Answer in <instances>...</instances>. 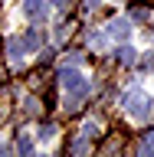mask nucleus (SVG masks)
<instances>
[{
  "label": "nucleus",
  "instance_id": "423d86ee",
  "mask_svg": "<svg viewBox=\"0 0 154 157\" xmlns=\"http://www.w3.org/2000/svg\"><path fill=\"white\" fill-rule=\"evenodd\" d=\"M118 59H121V62H128V66H131V62H135V59H138V52H135V49H131V46H121V49H118Z\"/></svg>",
  "mask_w": 154,
  "mask_h": 157
},
{
  "label": "nucleus",
  "instance_id": "20e7f679",
  "mask_svg": "<svg viewBox=\"0 0 154 157\" xmlns=\"http://www.w3.org/2000/svg\"><path fill=\"white\" fill-rule=\"evenodd\" d=\"M128 29H131V26H128V20H112V23H108V33H112L115 39H125Z\"/></svg>",
  "mask_w": 154,
  "mask_h": 157
},
{
  "label": "nucleus",
  "instance_id": "39448f33",
  "mask_svg": "<svg viewBox=\"0 0 154 157\" xmlns=\"http://www.w3.org/2000/svg\"><path fill=\"white\" fill-rule=\"evenodd\" d=\"M10 59H13V62L23 59V43H20V39H10Z\"/></svg>",
  "mask_w": 154,
  "mask_h": 157
},
{
  "label": "nucleus",
  "instance_id": "f03ea898",
  "mask_svg": "<svg viewBox=\"0 0 154 157\" xmlns=\"http://www.w3.org/2000/svg\"><path fill=\"white\" fill-rule=\"evenodd\" d=\"M125 108H128L135 118H144L148 111H151V108H148V98H141L138 92H135V95H125Z\"/></svg>",
  "mask_w": 154,
  "mask_h": 157
},
{
  "label": "nucleus",
  "instance_id": "9d476101",
  "mask_svg": "<svg viewBox=\"0 0 154 157\" xmlns=\"http://www.w3.org/2000/svg\"><path fill=\"white\" fill-rule=\"evenodd\" d=\"M141 157H154V144H144V147H141Z\"/></svg>",
  "mask_w": 154,
  "mask_h": 157
},
{
  "label": "nucleus",
  "instance_id": "1a4fd4ad",
  "mask_svg": "<svg viewBox=\"0 0 154 157\" xmlns=\"http://www.w3.org/2000/svg\"><path fill=\"white\" fill-rule=\"evenodd\" d=\"M26 111H30V115H36V111H39V108H36V98H26Z\"/></svg>",
  "mask_w": 154,
  "mask_h": 157
},
{
  "label": "nucleus",
  "instance_id": "f257e3e1",
  "mask_svg": "<svg viewBox=\"0 0 154 157\" xmlns=\"http://www.w3.org/2000/svg\"><path fill=\"white\" fill-rule=\"evenodd\" d=\"M59 78H62V85H66L69 92H76V95H85L89 92V82L82 78V72H76V69H62Z\"/></svg>",
  "mask_w": 154,
  "mask_h": 157
},
{
  "label": "nucleus",
  "instance_id": "6e6552de",
  "mask_svg": "<svg viewBox=\"0 0 154 157\" xmlns=\"http://www.w3.org/2000/svg\"><path fill=\"white\" fill-rule=\"evenodd\" d=\"M23 43H26L30 49H36V46H39V36H36V33H26V36H23Z\"/></svg>",
  "mask_w": 154,
  "mask_h": 157
},
{
  "label": "nucleus",
  "instance_id": "f8f14e48",
  "mask_svg": "<svg viewBox=\"0 0 154 157\" xmlns=\"http://www.w3.org/2000/svg\"><path fill=\"white\" fill-rule=\"evenodd\" d=\"M148 3H154V0H148Z\"/></svg>",
  "mask_w": 154,
  "mask_h": 157
},
{
  "label": "nucleus",
  "instance_id": "0eeeda50",
  "mask_svg": "<svg viewBox=\"0 0 154 157\" xmlns=\"http://www.w3.org/2000/svg\"><path fill=\"white\" fill-rule=\"evenodd\" d=\"M20 154H23V157L33 154V141H30V137H20Z\"/></svg>",
  "mask_w": 154,
  "mask_h": 157
},
{
  "label": "nucleus",
  "instance_id": "9b49d317",
  "mask_svg": "<svg viewBox=\"0 0 154 157\" xmlns=\"http://www.w3.org/2000/svg\"><path fill=\"white\" fill-rule=\"evenodd\" d=\"M53 3H56V7H66V3H69V0H53Z\"/></svg>",
  "mask_w": 154,
  "mask_h": 157
},
{
  "label": "nucleus",
  "instance_id": "7ed1b4c3",
  "mask_svg": "<svg viewBox=\"0 0 154 157\" xmlns=\"http://www.w3.org/2000/svg\"><path fill=\"white\" fill-rule=\"evenodd\" d=\"M23 13H26L30 20H39L46 13V3H43V0H26V3H23Z\"/></svg>",
  "mask_w": 154,
  "mask_h": 157
}]
</instances>
